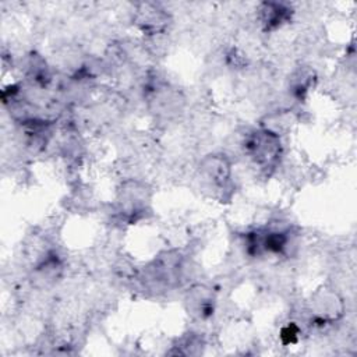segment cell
Here are the masks:
<instances>
[{
	"instance_id": "obj_1",
	"label": "cell",
	"mask_w": 357,
	"mask_h": 357,
	"mask_svg": "<svg viewBox=\"0 0 357 357\" xmlns=\"http://www.w3.org/2000/svg\"><path fill=\"white\" fill-rule=\"evenodd\" d=\"M183 271V257L174 251H163L144 266L139 280L152 291L172 290L178 286Z\"/></svg>"
},
{
	"instance_id": "obj_2",
	"label": "cell",
	"mask_w": 357,
	"mask_h": 357,
	"mask_svg": "<svg viewBox=\"0 0 357 357\" xmlns=\"http://www.w3.org/2000/svg\"><path fill=\"white\" fill-rule=\"evenodd\" d=\"M243 151L255 166L262 170H271L280 162L283 145L279 134L261 127L244 137Z\"/></svg>"
},
{
	"instance_id": "obj_3",
	"label": "cell",
	"mask_w": 357,
	"mask_h": 357,
	"mask_svg": "<svg viewBox=\"0 0 357 357\" xmlns=\"http://www.w3.org/2000/svg\"><path fill=\"white\" fill-rule=\"evenodd\" d=\"M199 177L208 188L218 194L231 190V163L223 153H211L205 156L198 167Z\"/></svg>"
},
{
	"instance_id": "obj_4",
	"label": "cell",
	"mask_w": 357,
	"mask_h": 357,
	"mask_svg": "<svg viewBox=\"0 0 357 357\" xmlns=\"http://www.w3.org/2000/svg\"><path fill=\"white\" fill-rule=\"evenodd\" d=\"M312 319L318 324H332L342 318L344 312L343 298L332 289L317 290L310 300Z\"/></svg>"
},
{
	"instance_id": "obj_5",
	"label": "cell",
	"mask_w": 357,
	"mask_h": 357,
	"mask_svg": "<svg viewBox=\"0 0 357 357\" xmlns=\"http://www.w3.org/2000/svg\"><path fill=\"white\" fill-rule=\"evenodd\" d=\"M149 202L145 187L137 181H127L117 195V212L121 218L132 222L144 215Z\"/></svg>"
},
{
	"instance_id": "obj_6",
	"label": "cell",
	"mask_w": 357,
	"mask_h": 357,
	"mask_svg": "<svg viewBox=\"0 0 357 357\" xmlns=\"http://www.w3.org/2000/svg\"><path fill=\"white\" fill-rule=\"evenodd\" d=\"M184 305L188 315L199 321H206L215 312L216 297L211 287L205 284H194L185 293Z\"/></svg>"
},
{
	"instance_id": "obj_7",
	"label": "cell",
	"mask_w": 357,
	"mask_h": 357,
	"mask_svg": "<svg viewBox=\"0 0 357 357\" xmlns=\"http://www.w3.org/2000/svg\"><path fill=\"white\" fill-rule=\"evenodd\" d=\"M134 22L145 35H158L167 29L170 18L158 4L142 3L135 13Z\"/></svg>"
},
{
	"instance_id": "obj_8",
	"label": "cell",
	"mask_w": 357,
	"mask_h": 357,
	"mask_svg": "<svg viewBox=\"0 0 357 357\" xmlns=\"http://www.w3.org/2000/svg\"><path fill=\"white\" fill-rule=\"evenodd\" d=\"M293 10L286 3L279 1H265L261 3L258 8V15L261 25L265 31H275L284 24H287L291 18Z\"/></svg>"
},
{
	"instance_id": "obj_9",
	"label": "cell",
	"mask_w": 357,
	"mask_h": 357,
	"mask_svg": "<svg viewBox=\"0 0 357 357\" xmlns=\"http://www.w3.org/2000/svg\"><path fill=\"white\" fill-rule=\"evenodd\" d=\"M63 271L59 257L53 252L47 254L33 269V279L40 284H50L60 278Z\"/></svg>"
},
{
	"instance_id": "obj_10",
	"label": "cell",
	"mask_w": 357,
	"mask_h": 357,
	"mask_svg": "<svg viewBox=\"0 0 357 357\" xmlns=\"http://www.w3.org/2000/svg\"><path fill=\"white\" fill-rule=\"evenodd\" d=\"M300 333L298 328L294 325V324H290L287 325L283 331H282V337H283V342L287 344V343H294L297 340V335Z\"/></svg>"
}]
</instances>
